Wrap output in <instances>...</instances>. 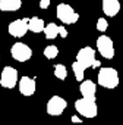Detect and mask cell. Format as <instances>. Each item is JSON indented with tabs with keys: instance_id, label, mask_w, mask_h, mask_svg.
<instances>
[{
	"instance_id": "1",
	"label": "cell",
	"mask_w": 123,
	"mask_h": 125,
	"mask_svg": "<svg viewBox=\"0 0 123 125\" xmlns=\"http://www.w3.org/2000/svg\"><path fill=\"white\" fill-rule=\"evenodd\" d=\"M97 81H98V85H101L103 88H107V90H113L119 85L120 80H119V72L114 69V68H110V66H105V68H101L97 74Z\"/></svg>"
},
{
	"instance_id": "2",
	"label": "cell",
	"mask_w": 123,
	"mask_h": 125,
	"mask_svg": "<svg viewBox=\"0 0 123 125\" xmlns=\"http://www.w3.org/2000/svg\"><path fill=\"white\" fill-rule=\"evenodd\" d=\"M56 15L57 18L60 19L62 24L65 25H72V24H76L78 19H79V15L73 10L72 6H69L68 3H59L57 8H56Z\"/></svg>"
},
{
	"instance_id": "3",
	"label": "cell",
	"mask_w": 123,
	"mask_h": 125,
	"mask_svg": "<svg viewBox=\"0 0 123 125\" xmlns=\"http://www.w3.org/2000/svg\"><path fill=\"white\" fill-rule=\"evenodd\" d=\"M75 110L84 118H95L98 115V107L95 100L85 99V97L75 102Z\"/></svg>"
},
{
	"instance_id": "4",
	"label": "cell",
	"mask_w": 123,
	"mask_h": 125,
	"mask_svg": "<svg viewBox=\"0 0 123 125\" xmlns=\"http://www.w3.org/2000/svg\"><path fill=\"white\" fill-rule=\"evenodd\" d=\"M19 83L18 78V69L13 66H5L2 69V74H0V85L3 88H15Z\"/></svg>"
},
{
	"instance_id": "5",
	"label": "cell",
	"mask_w": 123,
	"mask_h": 125,
	"mask_svg": "<svg viewBox=\"0 0 123 125\" xmlns=\"http://www.w3.org/2000/svg\"><path fill=\"white\" fill-rule=\"evenodd\" d=\"M10 56L15 60H18V62H28L32 57V50H31V47L28 44L18 41V43L12 44V47H10Z\"/></svg>"
},
{
	"instance_id": "6",
	"label": "cell",
	"mask_w": 123,
	"mask_h": 125,
	"mask_svg": "<svg viewBox=\"0 0 123 125\" xmlns=\"http://www.w3.org/2000/svg\"><path fill=\"white\" fill-rule=\"evenodd\" d=\"M66 107H68V102L63 97L53 96V97H50V100L45 104V112L50 116H60L62 113L65 112Z\"/></svg>"
},
{
	"instance_id": "7",
	"label": "cell",
	"mask_w": 123,
	"mask_h": 125,
	"mask_svg": "<svg viewBox=\"0 0 123 125\" xmlns=\"http://www.w3.org/2000/svg\"><path fill=\"white\" fill-rule=\"evenodd\" d=\"M29 18H22V19H15L9 24L8 27V31L12 37H16V38H21L24 37L28 31H29Z\"/></svg>"
},
{
	"instance_id": "8",
	"label": "cell",
	"mask_w": 123,
	"mask_h": 125,
	"mask_svg": "<svg viewBox=\"0 0 123 125\" xmlns=\"http://www.w3.org/2000/svg\"><path fill=\"white\" fill-rule=\"evenodd\" d=\"M97 50L104 59H113L114 57V44L110 37L101 35L97 38Z\"/></svg>"
},
{
	"instance_id": "9",
	"label": "cell",
	"mask_w": 123,
	"mask_h": 125,
	"mask_svg": "<svg viewBox=\"0 0 123 125\" xmlns=\"http://www.w3.org/2000/svg\"><path fill=\"white\" fill-rule=\"evenodd\" d=\"M76 60L79 63H82L87 69L91 68L94 63H95V50L89 46H85L82 47L78 53H76Z\"/></svg>"
},
{
	"instance_id": "10",
	"label": "cell",
	"mask_w": 123,
	"mask_h": 125,
	"mask_svg": "<svg viewBox=\"0 0 123 125\" xmlns=\"http://www.w3.org/2000/svg\"><path fill=\"white\" fill-rule=\"evenodd\" d=\"M18 88H19V93L25 97H29L35 93L37 90V84H35V80L34 78H29V77H22L18 83Z\"/></svg>"
},
{
	"instance_id": "11",
	"label": "cell",
	"mask_w": 123,
	"mask_h": 125,
	"mask_svg": "<svg viewBox=\"0 0 123 125\" xmlns=\"http://www.w3.org/2000/svg\"><path fill=\"white\" fill-rule=\"evenodd\" d=\"M79 91H81L82 97L95 100L97 85H95V83H94L92 80H82V81H81V85H79Z\"/></svg>"
},
{
	"instance_id": "12",
	"label": "cell",
	"mask_w": 123,
	"mask_h": 125,
	"mask_svg": "<svg viewBox=\"0 0 123 125\" xmlns=\"http://www.w3.org/2000/svg\"><path fill=\"white\" fill-rule=\"evenodd\" d=\"M101 8L104 15L107 16H116L120 12V2L119 0H101Z\"/></svg>"
},
{
	"instance_id": "13",
	"label": "cell",
	"mask_w": 123,
	"mask_h": 125,
	"mask_svg": "<svg viewBox=\"0 0 123 125\" xmlns=\"http://www.w3.org/2000/svg\"><path fill=\"white\" fill-rule=\"evenodd\" d=\"M22 6V0H0L2 12H16Z\"/></svg>"
},
{
	"instance_id": "14",
	"label": "cell",
	"mask_w": 123,
	"mask_h": 125,
	"mask_svg": "<svg viewBox=\"0 0 123 125\" xmlns=\"http://www.w3.org/2000/svg\"><path fill=\"white\" fill-rule=\"evenodd\" d=\"M29 31L35 32V34H40V32H44V28H45V24L41 18L38 16H32L29 18Z\"/></svg>"
},
{
	"instance_id": "15",
	"label": "cell",
	"mask_w": 123,
	"mask_h": 125,
	"mask_svg": "<svg viewBox=\"0 0 123 125\" xmlns=\"http://www.w3.org/2000/svg\"><path fill=\"white\" fill-rule=\"evenodd\" d=\"M44 34H45V38H47V40H54V38H57V35H60V34H59V25L54 24V22L47 24L45 28H44Z\"/></svg>"
},
{
	"instance_id": "16",
	"label": "cell",
	"mask_w": 123,
	"mask_h": 125,
	"mask_svg": "<svg viewBox=\"0 0 123 125\" xmlns=\"http://www.w3.org/2000/svg\"><path fill=\"white\" fill-rule=\"evenodd\" d=\"M85 66L82 65V63H79L78 60H75L73 63H72V71H73V74H75V80L76 81H82L84 80V75H85Z\"/></svg>"
},
{
	"instance_id": "17",
	"label": "cell",
	"mask_w": 123,
	"mask_h": 125,
	"mask_svg": "<svg viewBox=\"0 0 123 125\" xmlns=\"http://www.w3.org/2000/svg\"><path fill=\"white\" fill-rule=\"evenodd\" d=\"M54 77L57 80H62V81H65L66 77H68V69L65 65H54Z\"/></svg>"
},
{
	"instance_id": "18",
	"label": "cell",
	"mask_w": 123,
	"mask_h": 125,
	"mask_svg": "<svg viewBox=\"0 0 123 125\" xmlns=\"http://www.w3.org/2000/svg\"><path fill=\"white\" fill-rule=\"evenodd\" d=\"M44 56L47 57V59H54L57 54H59V49H57V46H53V44H50V46H45V49H44Z\"/></svg>"
},
{
	"instance_id": "19",
	"label": "cell",
	"mask_w": 123,
	"mask_h": 125,
	"mask_svg": "<svg viewBox=\"0 0 123 125\" xmlns=\"http://www.w3.org/2000/svg\"><path fill=\"white\" fill-rule=\"evenodd\" d=\"M107 28H108V22H107V19L100 18V19L97 21V30H98L100 32H104V31H107Z\"/></svg>"
},
{
	"instance_id": "20",
	"label": "cell",
	"mask_w": 123,
	"mask_h": 125,
	"mask_svg": "<svg viewBox=\"0 0 123 125\" xmlns=\"http://www.w3.org/2000/svg\"><path fill=\"white\" fill-rule=\"evenodd\" d=\"M59 34H60V37L66 38V37H68V30H66V27H62V25H59Z\"/></svg>"
},
{
	"instance_id": "21",
	"label": "cell",
	"mask_w": 123,
	"mask_h": 125,
	"mask_svg": "<svg viewBox=\"0 0 123 125\" xmlns=\"http://www.w3.org/2000/svg\"><path fill=\"white\" fill-rule=\"evenodd\" d=\"M50 2L51 0H40V9H47L48 6H50Z\"/></svg>"
},
{
	"instance_id": "22",
	"label": "cell",
	"mask_w": 123,
	"mask_h": 125,
	"mask_svg": "<svg viewBox=\"0 0 123 125\" xmlns=\"http://www.w3.org/2000/svg\"><path fill=\"white\" fill-rule=\"evenodd\" d=\"M70 119H72V122H73V124H81V122H82V121H81V118H79V116H76V115H73Z\"/></svg>"
}]
</instances>
